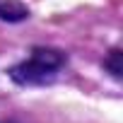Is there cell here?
Here are the masks:
<instances>
[{
	"mask_svg": "<svg viewBox=\"0 0 123 123\" xmlns=\"http://www.w3.org/2000/svg\"><path fill=\"white\" fill-rule=\"evenodd\" d=\"M68 55L58 48H34L29 58H24L22 63L10 68V80L22 85V87H34V85H48L53 82L60 70L65 68Z\"/></svg>",
	"mask_w": 123,
	"mask_h": 123,
	"instance_id": "cell-1",
	"label": "cell"
},
{
	"mask_svg": "<svg viewBox=\"0 0 123 123\" xmlns=\"http://www.w3.org/2000/svg\"><path fill=\"white\" fill-rule=\"evenodd\" d=\"M29 17V7L19 0H0V19L3 22H22Z\"/></svg>",
	"mask_w": 123,
	"mask_h": 123,
	"instance_id": "cell-2",
	"label": "cell"
},
{
	"mask_svg": "<svg viewBox=\"0 0 123 123\" xmlns=\"http://www.w3.org/2000/svg\"><path fill=\"white\" fill-rule=\"evenodd\" d=\"M104 68H106L116 80H121V48H111L109 58L104 60Z\"/></svg>",
	"mask_w": 123,
	"mask_h": 123,
	"instance_id": "cell-3",
	"label": "cell"
},
{
	"mask_svg": "<svg viewBox=\"0 0 123 123\" xmlns=\"http://www.w3.org/2000/svg\"><path fill=\"white\" fill-rule=\"evenodd\" d=\"M0 123H12V121H0Z\"/></svg>",
	"mask_w": 123,
	"mask_h": 123,
	"instance_id": "cell-4",
	"label": "cell"
}]
</instances>
